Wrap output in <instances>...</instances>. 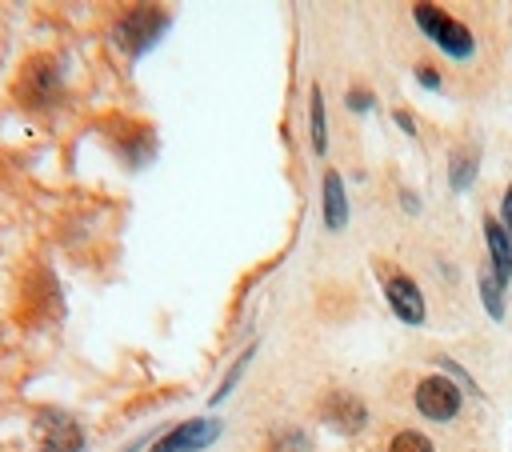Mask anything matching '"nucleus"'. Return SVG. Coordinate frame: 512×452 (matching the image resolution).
I'll return each instance as SVG.
<instances>
[{"mask_svg": "<svg viewBox=\"0 0 512 452\" xmlns=\"http://www.w3.org/2000/svg\"><path fill=\"white\" fill-rule=\"evenodd\" d=\"M484 240H488V256H492V272L508 284L512 280V236L500 220H484Z\"/></svg>", "mask_w": 512, "mask_h": 452, "instance_id": "9", "label": "nucleus"}, {"mask_svg": "<svg viewBox=\"0 0 512 452\" xmlns=\"http://www.w3.org/2000/svg\"><path fill=\"white\" fill-rule=\"evenodd\" d=\"M60 92V76H56V64L48 56H32L16 80V96L24 100V108H48Z\"/></svg>", "mask_w": 512, "mask_h": 452, "instance_id": "4", "label": "nucleus"}, {"mask_svg": "<svg viewBox=\"0 0 512 452\" xmlns=\"http://www.w3.org/2000/svg\"><path fill=\"white\" fill-rule=\"evenodd\" d=\"M216 436H220V424H216V420H184V424H176L172 432H164V436L152 444V452H200V448H208Z\"/></svg>", "mask_w": 512, "mask_h": 452, "instance_id": "6", "label": "nucleus"}, {"mask_svg": "<svg viewBox=\"0 0 512 452\" xmlns=\"http://www.w3.org/2000/svg\"><path fill=\"white\" fill-rule=\"evenodd\" d=\"M472 176H476V156L472 152H460L456 160H452V188H468L472 184Z\"/></svg>", "mask_w": 512, "mask_h": 452, "instance_id": "14", "label": "nucleus"}, {"mask_svg": "<svg viewBox=\"0 0 512 452\" xmlns=\"http://www.w3.org/2000/svg\"><path fill=\"white\" fill-rule=\"evenodd\" d=\"M460 400H464V388L456 380H448L444 372L436 376H424L416 384V408L428 416V420H452L460 412Z\"/></svg>", "mask_w": 512, "mask_h": 452, "instance_id": "5", "label": "nucleus"}, {"mask_svg": "<svg viewBox=\"0 0 512 452\" xmlns=\"http://www.w3.org/2000/svg\"><path fill=\"white\" fill-rule=\"evenodd\" d=\"M388 452H436V448H432V440L424 432H396Z\"/></svg>", "mask_w": 512, "mask_h": 452, "instance_id": "13", "label": "nucleus"}, {"mask_svg": "<svg viewBox=\"0 0 512 452\" xmlns=\"http://www.w3.org/2000/svg\"><path fill=\"white\" fill-rule=\"evenodd\" d=\"M248 360H252V348H248V352H244V356H240V360L232 364V372H228V376L220 380V388H216V396H212V404H220V400H224V396L232 392V384L240 380V372H244V364H248Z\"/></svg>", "mask_w": 512, "mask_h": 452, "instance_id": "16", "label": "nucleus"}, {"mask_svg": "<svg viewBox=\"0 0 512 452\" xmlns=\"http://www.w3.org/2000/svg\"><path fill=\"white\" fill-rule=\"evenodd\" d=\"M504 228H508V236H512V184L504 188Z\"/></svg>", "mask_w": 512, "mask_h": 452, "instance_id": "19", "label": "nucleus"}, {"mask_svg": "<svg viewBox=\"0 0 512 452\" xmlns=\"http://www.w3.org/2000/svg\"><path fill=\"white\" fill-rule=\"evenodd\" d=\"M164 28H168V16L160 12V8H148V4H140V8H132L128 16H120V24H116V44L124 48V52H132V56H140V52H148L160 36H164Z\"/></svg>", "mask_w": 512, "mask_h": 452, "instance_id": "2", "label": "nucleus"}, {"mask_svg": "<svg viewBox=\"0 0 512 452\" xmlns=\"http://www.w3.org/2000/svg\"><path fill=\"white\" fill-rule=\"evenodd\" d=\"M480 300H484V308H488L492 320H504V280L492 268L480 272Z\"/></svg>", "mask_w": 512, "mask_h": 452, "instance_id": "11", "label": "nucleus"}, {"mask_svg": "<svg viewBox=\"0 0 512 452\" xmlns=\"http://www.w3.org/2000/svg\"><path fill=\"white\" fill-rule=\"evenodd\" d=\"M416 80H420L424 88H432V92L440 88V76H436V68H428V64H420V68H416Z\"/></svg>", "mask_w": 512, "mask_h": 452, "instance_id": "18", "label": "nucleus"}, {"mask_svg": "<svg viewBox=\"0 0 512 452\" xmlns=\"http://www.w3.org/2000/svg\"><path fill=\"white\" fill-rule=\"evenodd\" d=\"M308 100H312V116H308V124H312V152H324L328 148V120H324V92H320V84L308 92Z\"/></svg>", "mask_w": 512, "mask_h": 452, "instance_id": "12", "label": "nucleus"}, {"mask_svg": "<svg viewBox=\"0 0 512 452\" xmlns=\"http://www.w3.org/2000/svg\"><path fill=\"white\" fill-rule=\"evenodd\" d=\"M396 124H400V128H404L408 136H416V120H412L408 112H396Z\"/></svg>", "mask_w": 512, "mask_h": 452, "instance_id": "20", "label": "nucleus"}, {"mask_svg": "<svg viewBox=\"0 0 512 452\" xmlns=\"http://www.w3.org/2000/svg\"><path fill=\"white\" fill-rule=\"evenodd\" d=\"M320 420H324V424H332L336 432H360V428H364V420H368V408H364V400H360V396H352V392L336 388V392H328V396H324V404H320Z\"/></svg>", "mask_w": 512, "mask_h": 452, "instance_id": "7", "label": "nucleus"}, {"mask_svg": "<svg viewBox=\"0 0 512 452\" xmlns=\"http://www.w3.org/2000/svg\"><path fill=\"white\" fill-rule=\"evenodd\" d=\"M348 108H352V112H368V108H372V92H364V88H348Z\"/></svg>", "mask_w": 512, "mask_h": 452, "instance_id": "17", "label": "nucleus"}, {"mask_svg": "<svg viewBox=\"0 0 512 452\" xmlns=\"http://www.w3.org/2000/svg\"><path fill=\"white\" fill-rule=\"evenodd\" d=\"M412 20L424 28V36H428L440 52H448V56H456V60H468V56H472V48H476L472 32H468L460 20H452L448 12H440L436 4H416V8H412Z\"/></svg>", "mask_w": 512, "mask_h": 452, "instance_id": "1", "label": "nucleus"}, {"mask_svg": "<svg viewBox=\"0 0 512 452\" xmlns=\"http://www.w3.org/2000/svg\"><path fill=\"white\" fill-rule=\"evenodd\" d=\"M384 296H388L392 312H396L404 324H424L428 308H424V296H420L416 280H408V276H388V280H384Z\"/></svg>", "mask_w": 512, "mask_h": 452, "instance_id": "8", "label": "nucleus"}, {"mask_svg": "<svg viewBox=\"0 0 512 452\" xmlns=\"http://www.w3.org/2000/svg\"><path fill=\"white\" fill-rule=\"evenodd\" d=\"M36 444H40V452H84V432L68 412L40 408L36 412Z\"/></svg>", "mask_w": 512, "mask_h": 452, "instance_id": "3", "label": "nucleus"}, {"mask_svg": "<svg viewBox=\"0 0 512 452\" xmlns=\"http://www.w3.org/2000/svg\"><path fill=\"white\" fill-rule=\"evenodd\" d=\"M324 224L328 232H340L348 224V196H344V180L340 172H324Z\"/></svg>", "mask_w": 512, "mask_h": 452, "instance_id": "10", "label": "nucleus"}, {"mask_svg": "<svg viewBox=\"0 0 512 452\" xmlns=\"http://www.w3.org/2000/svg\"><path fill=\"white\" fill-rule=\"evenodd\" d=\"M404 208H408V212H420V200H416L412 192H404Z\"/></svg>", "mask_w": 512, "mask_h": 452, "instance_id": "21", "label": "nucleus"}, {"mask_svg": "<svg viewBox=\"0 0 512 452\" xmlns=\"http://www.w3.org/2000/svg\"><path fill=\"white\" fill-rule=\"evenodd\" d=\"M436 364H440V372H444L448 380H456V384H460L464 392H476V396H480V388H476V380H472V376H468V372H464V368H460V364H456L452 356H436Z\"/></svg>", "mask_w": 512, "mask_h": 452, "instance_id": "15", "label": "nucleus"}]
</instances>
